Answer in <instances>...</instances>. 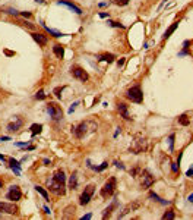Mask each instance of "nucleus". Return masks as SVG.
Returning a JSON list of instances; mask_svg holds the SVG:
<instances>
[{
    "mask_svg": "<svg viewBox=\"0 0 193 220\" xmlns=\"http://www.w3.org/2000/svg\"><path fill=\"white\" fill-rule=\"evenodd\" d=\"M66 176L63 169L56 170L53 175V178L48 181V189L51 192H54L56 195H64L66 194Z\"/></svg>",
    "mask_w": 193,
    "mask_h": 220,
    "instance_id": "obj_1",
    "label": "nucleus"
},
{
    "mask_svg": "<svg viewBox=\"0 0 193 220\" xmlns=\"http://www.w3.org/2000/svg\"><path fill=\"white\" fill-rule=\"evenodd\" d=\"M126 97H127L130 101H133V103L140 104V103L144 101V92H142V88H140L139 84L130 87L129 90L126 91Z\"/></svg>",
    "mask_w": 193,
    "mask_h": 220,
    "instance_id": "obj_2",
    "label": "nucleus"
},
{
    "mask_svg": "<svg viewBox=\"0 0 193 220\" xmlns=\"http://www.w3.org/2000/svg\"><path fill=\"white\" fill-rule=\"evenodd\" d=\"M116 187H117V179L114 176H111L110 179L104 183V187L101 188V197L102 198H110V197L116 192Z\"/></svg>",
    "mask_w": 193,
    "mask_h": 220,
    "instance_id": "obj_3",
    "label": "nucleus"
},
{
    "mask_svg": "<svg viewBox=\"0 0 193 220\" xmlns=\"http://www.w3.org/2000/svg\"><path fill=\"white\" fill-rule=\"evenodd\" d=\"M47 113L50 115V118H51L54 122H57V120H60L63 118V110L57 103H48L47 104Z\"/></svg>",
    "mask_w": 193,
    "mask_h": 220,
    "instance_id": "obj_4",
    "label": "nucleus"
},
{
    "mask_svg": "<svg viewBox=\"0 0 193 220\" xmlns=\"http://www.w3.org/2000/svg\"><path fill=\"white\" fill-rule=\"evenodd\" d=\"M94 192H95V187H94V185H88V187H85L83 192L81 194V197H79V204H81V206H87L88 202L91 201Z\"/></svg>",
    "mask_w": 193,
    "mask_h": 220,
    "instance_id": "obj_5",
    "label": "nucleus"
},
{
    "mask_svg": "<svg viewBox=\"0 0 193 220\" xmlns=\"http://www.w3.org/2000/svg\"><path fill=\"white\" fill-rule=\"evenodd\" d=\"M70 73L73 75V78H76V79H79V81H82V82H87L88 79H89L88 72L85 71V69H82L81 66H78V65L70 68Z\"/></svg>",
    "mask_w": 193,
    "mask_h": 220,
    "instance_id": "obj_6",
    "label": "nucleus"
},
{
    "mask_svg": "<svg viewBox=\"0 0 193 220\" xmlns=\"http://www.w3.org/2000/svg\"><path fill=\"white\" fill-rule=\"evenodd\" d=\"M72 134L79 139L83 138V137L88 134V123L87 122H81V123L72 126Z\"/></svg>",
    "mask_w": 193,
    "mask_h": 220,
    "instance_id": "obj_7",
    "label": "nucleus"
},
{
    "mask_svg": "<svg viewBox=\"0 0 193 220\" xmlns=\"http://www.w3.org/2000/svg\"><path fill=\"white\" fill-rule=\"evenodd\" d=\"M0 213L18 214V206H16V204H12V202H3V201H0Z\"/></svg>",
    "mask_w": 193,
    "mask_h": 220,
    "instance_id": "obj_8",
    "label": "nucleus"
},
{
    "mask_svg": "<svg viewBox=\"0 0 193 220\" xmlns=\"http://www.w3.org/2000/svg\"><path fill=\"white\" fill-rule=\"evenodd\" d=\"M6 198L7 200H12V201H19L22 198V192H21V188L16 187V185H12L9 188V191L6 194Z\"/></svg>",
    "mask_w": 193,
    "mask_h": 220,
    "instance_id": "obj_9",
    "label": "nucleus"
},
{
    "mask_svg": "<svg viewBox=\"0 0 193 220\" xmlns=\"http://www.w3.org/2000/svg\"><path fill=\"white\" fill-rule=\"evenodd\" d=\"M154 182H155L154 176H152L148 170H142V187H144L145 189H148Z\"/></svg>",
    "mask_w": 193,
    "mask_h": 220,
    "instance_id": "obj_10",
    "label": "nucleus"
},
{
    "mask_svg": "<svg viewBox=\"0 0 193 220\" xmlns=\"http://www.w3.org/2000/svg\"><path fill=\"white\" fill-rule=\"evenodd\" d=\"M145 150H146V141H145L144 138H140V139H138V141H135V145L130 148V151L135 154H139V153H142V151H145Z\"/></svg>",
    "mask_w": 193,
    "mask_h": 220,
    "instance_id": "obj_11",
    "label": "nucleus"
},
{
    "mask_svg": "<svg viewBox=\"0 0 193 220\" xmlns=\"http://www.w3.org/2000/svg\"><path fill=\"white\" fill-rule=\"evenodd\" d=\"M31 37H32L35 43H38V46H41V47H44V46L48 43V37L47 35H44V34H41V32H32L31 34Z\"/></svg>",
    "mask_w": 193,
    "mask_h": 220,
    "instance_id": "obj_12",
    "label": "nucleus"
},
{
    "mask_svg": "<svg viewBox=\"0 0 193 220\" xmlns=\"http://www.w3.org/2000/svg\"><path fill=\"white\" fill-rule=\"evenodd\" d=\"M59 5H66L69 8V9H72L75 13H78V15H82V9L79 8V6H76L75 3H72L70 0H59L57 2Z\"/></svg>",
    "mask_w": 193,
    "mask_h": 220,
    "instance_id": "obj_13",
    "label": "nucleus"
},
{
    "mask_svg": "<svg viewBox=\"0 0 193 220\" xmlns=\"http://www.w3.org/2000/svg\"><path fill=\"white\" fill-rule=\"evenodd\" d=\"M22 125H24V120L19 119V118H16V122L7 123V131H9V132H16V131H19L21 128H22Z\"/></svg>",
    "mask_w": 193,
    "mask_h": 220,
    "instance_id": "obj_14",
    "label": "nucleus"
},
{
    "mask_svg": "<svg viewBox=\"0 0 193 220\" xmlns=\"http://www.w3.org/2000/svg\"><path fill=\"white\" fill-rule=\"evenodd\" d=\"M138 207H139V202H133V204H127V206L125 207V208H123V211H121L120 214L117 216V217H119V219H120V217H125L126 214H127V213H130V211H133V210H136V208H138Z\"/></svg>",
    "mask_w": 193,
    "mask_h": 220,
    "instance_id": "obj_15",
    "label": "nucleus"
},
{
    "mask_svg": "<svg viewBox=\"0 0 193 220\" xmlns=\"http://www.w3.org/2000/svg\"><path fill=\"white\" fill-rule=\"evenodd\" d=\"M98 62H107V63H113L116 60V56L111 54V53H104V54H100L98 56Z\"/></svg>",
    "mask_w": 193,
    "mask_h": 220,
    "instance_id": "obj_16",
    "label": "nucleus"
},
{
    "mask_svg": "<svg viewBox=\"0 0 193 220\" xmlns=\"http://www.w3.org/2000/svg\"><path fill=\"white\" fill-rule=\"evenodd\" d=\"M116 207H117V198H114V200H113V202H111L110 206H108L106 210H104V213H102V219H108V217L111 216V213H113V210H114Z\"/></svg>",
    "mask_w": 193,
    "mask_h": 220,
    "instance_id": "obj_17",
    "label": "nucleus"
},
{
    "mask_svg": "<svg viewBox=\"0 0 193 220\" xmlns=\"http://www.w3.org/2000/svg\"><path fill=\"white\" fill-rule=\"evenodd\" d=\"M117 110H119V113H120L125 119H130V116H129V112H127V104L125 103H117Z\"/></svg>",
    "mask_w": 193,
    "mask_h": 220,
    "instance_id": "obj_18",
    "label": "nucleus"
},
{
    "mask_svg": "<svg viewBox=\"0 0 193 220\" xmlns=\"http://www.w3.org/2000/svg\"><path fill=\"white\" fill-rule=\"evenodd\" d=\"M78 188V172H73L70 175V179H69V189L75 191Z\"/></svg>",
    "mask_w": 193,
    "mask_h": 220,
    "instance_id": "obj_19",
    "label": "nucleus"
},
{
    "mask_svg": "<svg viewBox=\"0 0 193 220\" xmlns=\"http://www.w3.org/2000/svg\"><path fill=\"white\" fill-rule=\"evenodd\" d=\"M177 27H179V22H174V24H171V25H170V27H168V29H167V31H165V32H164V35H162V40L170 38V37H171V34H173L174 31L177 29Z\"/></svg>",
    "mask_w": 193,
    "mask_h": 220,
    "instance_id": "obj_20",
    "label": "nucleus"
},
{
    "mask_svg": "<svg viewBox=\"0 0 193 220\" xmlns=\"http://www.w3.org/2000/svg\"><path fill=\"white\" fill-rule=\"evenodd\" d=\"M53 53L56 54V56H57L59 59H63V56H64V48H63L62 44H54Z\"/></svg>",
    "mask_w": 193,
    "mask_h": 220,
    "instance_id": "obj_21",
    "label": "nucleus"
},
{
    "mask_svg": "<svg viewBox=\"0 0 193 220\" xmlns=\"http://www.w3.org/2000/svg\"><path fill=\"white\" fill-rule=\"evenodd\" d=\"M43 24V22H41ZM43 27H44V29L47 31L50 35H53V37H56V38H59V37H62V35H64V34H62L60 31H56V29H53V28H50V27H47L45 24H43Z\"/></svg>",
    "mask_w": 193,
    "mask_h": 220,
    "instance_id": "obj_22",
    "label": "nucleus"
},
{
    "mask_svg": "<svg viewBox=\"0 0 193 220\" xmlns=\"http://www.w3.org/2000/svg\"><path fill=\"white\" fill-rule=\"evenodd\" d=\"M41 131H43V125H41V123H34V125H31V135H32V137L38 135Z\"/></svg>",
    "mask_w": 193,
    "mask_h": 220,
    "instance_id": "obj_23",
    "label": "nucleus"
},
{
    "mask_svg": "<svg viewBox=\"0 0 193 220\" xmlns=\"http://www.w3.org/2000/svg\"><path fill=\"white\" fill-rule=\"evenodd\" d=\"M149 198H152L154 201H158L159 204H162V206H167V204H170V201H165V200H162V198H159V197L157 195L155 192H152V191L149 192Z\"/></svg>",
    "mask_w": 193,
    "mask_h": 220,
    "instance_id": "obj_24",
    "label": "nucleus"
},
{
    "mask_svg": "<svg viewBox=\"0 0 193 220\" xmlns=\"http://www.w3.org/2000/svg\"><path fill=\"white\" fill-rule=\"evenodd\" d=\"M179 123L183 125V126H187V125L190 123V119L187 118V115H186V113H183V115L179 116Z\"/></svg>",
    "mask_w": 193,
    "mask_h": 220,
    "instance_id": "obj_25",
    "label": "nucleus"
},
{
    "mask_svg": "<svg viewBox=\"0 0 193 220\" xmlns=\"http://www.w3.org/2000/svg\"><path fill=\"white\" fill-rule=\"evenodd\" d=\"M35 191L37 192H40V194H41V195H43V198L45 201H50V198H48V194H47V191H45V189H44V188H41V187H38V185H35Z\"/></svg>",
    "mask_w": 193,
    "mask_h": 220,
    "instance_id": "obj_26",
    "label": "nucleus"
},
{
    "mask_svg": "<svg viewBox=\"0 0 193 220\" xmlns=\"http://www.w3.org/2000/svg\"><path fill=\"white\" fill-rule=\"evenodd\" d=\"M189 44H190V41L189 40H186L183 43V52L179 53V56H186V54H190V52H189Z\"/></svg>",
    "mask_w": 193,
    "mask_h": 220,
    "instance_id": "obj_27",
    "label": "nucleus"
},
{
    "mask_svg": "<svg viewBox=\"0 0 193 220\" xmlns=\"http://www.w3.org/2000/svg\"><path fill=\"white\" fill-rule=\"evenodd\" d=\"M7 162H9V168L21 169V162H18V160H15V158H7Z\"/></svg>",
    "mask_w": 193,
    "mask_h": 220,
    "instance_id": "obj_28",
    "label": "nucleus"
},
{
    "mask_svg": "<svg viewBox=\"0 0 193 220\" xmlns=\"http://www.w3.org/2000/svg\"><path fill=\"white\" fill-rule=\"evenodd\" d=\"M174 139H176V135L171 134L168 137V145H170V151H173L174 150Z\"/></svg>",
    "mask_w": 193,
    "mask_h": 220,
    "instance_id": "obj_29",
    "label": "nucleus"
},
{
    "mask_svg": "<svg viewBox=\"0 0 193 220\" xmlns=\"http://www.w3.org/2000/svg\"><path fill=\"white\" fill-rule=\"evenodd\" d=\"M174 217H176V214H174L171 210H168L167 213H164V214H162V219H164V220H167V219H174Z\"/></svg>",
    "mask_w": 193,
    "mask_h": 220,
    "instance_id": "obj_30",
    "label": "nucleus"
},
{
    "mask_svg": "<svg viewBox=\"0 0 193 220\" xmlns=\"http://www.w3.org/2000/svg\"><path fill=\"white\" fill-rule=\"evenodd\" d=\"M107 24L110 25V27H113V28H125V25L119 24V22H114V21H108Z\"/></svg>",
    "mask_w": 193,
    "mask_h": 220,
    "instance_id": "obj_31",
    "label": "nucleus"
},
{
    "mask_svg": "<svg viewBox=\"0 0 193 220\" xmlns=\"http://www.w3.org/2000/svg\"><path fill=\"white\" fill-rule=\"evenodd\" d=\"M63 90H64V87H57V88H54V94H56V97H57V98H60V97H62Z\"/></svg>",
    "mask_w": 193,
    "mask_h": 220,
    "instance_id": "obj_32",
    "label": "nucleus"
},
{
    "mask_svg": "<svg viewBox=\"0 0 193 220\" xmlns=\"http://www.w3.org/2000/svg\"><path fill=\"white\" fill-rule=\"evenodd\" d=\"M35 98H37V100H44V98H45V94H44V91L40 90L38 92L35 94Z\"/></svg>",
    "mask_w": 193,
    "mask_h": 220,
    "instance_id": "obj_33",
    "label": "nucleus"
},
{
    "mask_svg": "<svg viewBox=\"0 0 193 220\" xmlns=\"http://www.w3.org/2000/svg\"><path fill=\"white\" fill-rule=\"evenodd\" d=\"M129 2H130V0H114V3L119 5V6H126Z\"/></svg>",
    "mask_w": 193,
    "mask_h": 220,
    "instance_id": "obj_34",
    "label": "nucleus"
},
{
    "mask_svg": "<svg viewBox=\"0 0 193 220\" xmlns=\"http://www.w3.org/2000/svg\"><path fill=\"white\" fill-rule=\"evenodd\" d=\"M21 16H24V18H32V13L31 12H19Z\"/></svg>",
    "mask_w": 193,
    "mask_h": 220,
    "instance_id": "obj_35",
    "label": "nucleus"
},
{
    "mask_svg": "<svg viewBox=\"0 0 193 220\" xmlns=\"http://www.w3.org/2000/svg\"><path fill=\"white\" fill-rule=\"evenodd\" d=\"M171 170H173V173H179V168H177V163H171Z\"/></svg>",
    "mask_w": 193,
    "mask_h": 220,
    "instance_id": "obj_36",
    "label": "nucleus"
},
{
    "mask_svg": "<svg viewBox=\"0 0 193 220\" xmlns=\"http://www.w3.org/2000/svg\"><path fill=\"white\" fill-rule=\"evenodd\" d=\"M125 62H126V59L125 58H120L119 60H117V66H119V68L123 66V65H125Z\"/></svg>",
    "mask_w": 193,
    "mask_h": 220,
    "instance_id": "obj_37",
    "label": "nucleus"
},
{
    "mask_svg": "<svg viewBox=\"0 0 193 220\" xmlns=\"http://www.w3.org/2000/svg\"><path fill=\"white\" fill-rule=\"evenodd\" d=\"M186 176L193 178V164H192V166H190V169H189L187 172H186Z\"/></svg>",
    "mask_w": 193,
    "mask_h": 220,
    "instance_id": "obj_38",
    "label": "nucleus"
},
{
    "mask_svg": "<svg viewBox=\"0 0 193 220\" xmlns=\"http://www.w3.org/2000/svg\"><path fill=\"white\" fill-rule=\"evenodd\" d=\"M78 104H79V101H75V103H73V104L70 106V109H69V113H72L73 110L76 109V106H78Z\"/></svg>",
    "mask_w": 193,
    "mask_h": 220,
    "instance_id": "obj_39",
    "label": "nucleus"
},
{
    "mask_svg": "<svg viewBox=\"0 0 193 220\" xmlns=\"http://www.w3.org/2000/svg\"><path fill=\"white\" fill-rule=\"evenodd\" d=\"M138 172H139V168H135V169H132V170H130V175H132V176H136Z\"/></svg>",
    "mask_w": 193,
    "mask_h": 220,
    "instance_id": "obj_40",
    "label": "nucleus"
},
{
    "mask_svg": "<svg viewBox=\"0 0 193 220\" xmlns=\"http://www.w3.org/2000/svg\"><path fill=\"white\" fill-rule=\"evenodd\" d=\"M7 12H9L10 15H15V16H18V15H19V12H18V10H15V9H9Z\"/></svg>",
    "mask_w": 193,
    "mask_h": 220,
    "instance_id": "obj_41",
    "label": "nucleus"
},
{
    "mask_svg": "<svg viewBox=\"0 0 193 220\" xmlns=\"http://www.w3.org/2000/svg\"><path fill=\"white\" fill-rule=\"evenodd\" d=\"M91 217H92V214H91V213H88V214L82 216V217H81V220H88V219H91Z\"/></svg>",
    "mask_w": 193,
    "mask_h": 220,
    "instance_id": "obj_42",
    "label": "nucleus"
},
{
    "mask_svg": "<svg viewBox=\"0 0 193 220\" xmlns=\"http://www.w3.org/2000/svg\"><path fill=\"white\" fill-rule=\"evenodd\" d=\"M114 164H116V168H119V169H125V166H123L120 162H117V160L114 162Z\"/></svg>",
    "mask_w": 193,
    "mask_h": 220,
    "instance_id": "obj_43",
    "label": "nucleus"
},
{
    "mask_svg": "<svg viewBox=\"0 0 193 220\" xmlns=\"http://www.w3.org/2000/svg\"><path fill=\"white\" fill-rule=\"evenodd\" d=\"M108 16H110V15L107 13V12H101V13H100V18H108Z\"/></svg>",
    "mask_w": 193,
    "mask_h": 220,
    "instance_id": "obj_44",
    "label": "nucleus"
},
{
    "mask_svg": "<svg viewBox=\"0 0 193 220\" xmlns=\"http://www.w3.org/2000/svg\"><path fill=\"white\" fill-rule=\"evenodd\" d=\"M187 201L189 202H193V194H190V195L187 197Z\"/></svg>",
    "mask_w": 193,
    "mask_h": 220,
    "instance_id": "obj_45",
    "label": "nucleus"
},
{
    "mask_svg": "<svg viewBox=\"0 0 193 220\" xmlns=\"http://www.w3.org/2000/svg\"><path fill=\"white\" fill-rule=\"evenodd\" d=\"M43 163H44V164H45V166H48V164H50V160H48V158H44V160H43Z\"/></svg>",
    "mask_w": 193,
    "mask_h": 220,
    "instance_id": "obj_46",
    "label": "nucleus"
},
{
    "mask_svg": "<svg viewBox=\"0 0 193 220\" xmlns=\"http://www.w3.org/2000/svg\"><path fill=\"white\" fill-rule=\"evenodd\" d=\"M9 137H2V138H0V141H9Z\"/></svg>",
    "mask_w": 193,
    "mask_h": 220,
    "instance_id": "obj_47",
    "label": "nucleus"
},
{
    "mask_svg": "<svg viewBox=\"0 0 193 220\" xmlns=\"http://www.w3.org/2000/svg\"><path fill=\"white\" fill-rule=\"evenodd\" d=\"M119 134H120V128H117V131H116V132H114V137H117V135H119Z\"/></svg>",
    "mask_w": 193,
    "mask_h": 220,
    "instance_id": "obj_48",
    "label": "nucleus"
},
{
    "mask_svg": "<svg viewBox=\"0 0 193 220\" xmlns=\"http://www.w3.org/2000/svg\"><path fill=\"white\" fill-rule=\"evenodd\" d=\"M44 211H45L47 214H50V208H48V207H44Z\"/></svg>",
    "mask_w": 193,
    "mask_h": 220,
    "instance_id": "obj_49",
    "label": "nucleus"
},
{
    "mask_svg": "<svg viewBox=\"0 0 193 220\" xmlns=\"http://www.w3.org/2000/svg\"><path fill=\"white\" fill-rule=\"evenodd\" d=\"M98 6H100V8H104V6H107V3H106V2H102V3H100Z\"/></svg>",
    "mask_w": 193,
    "mask_h": 220,
    "instance_id": "obj_50",
    "label": "nucleus"
},
{
    "mask_svg": "<svg viewBox=\"0 0 193 220\" xmlns=\"http://www.w3.org/2000/svg\"><path fill=\"white\" fill-rule=\"evenodd\" d=\"M0 160H3V162H6V160H7V158H6L5 156H2V154H0Z\"/></svg>",
    "mask_w": 193,
    "mask_h": 220,
    "instance_id": "obj_51",
    "label": "nucleus"
},
{
    "mask_svg": "<svg viewBox=\"0 0 193 220\" xmlns=\"http://www.w3.org/2000/svg\"><path fill=\"white\" fill-rule=\"evenodd\" d=\"M35 2H37V3H44L43 0H35Z\"/></svg>",
    "mask_w": 193,
    "mask_h": 220,
    "instance_id": "obj_52",
    "label": "nucleus"
},
{
    "mask_svg": "<svg viewBox=\"0 0 193 220\" xmlns=\"http://www.w3.org/2000/svg\"><path fill=\"white\" fill-rule=\"evenodd\" d=\"M0 188H3V182L0 181Z\"/></svg>",
    "mask_w": 193,
    "mask_h": 220,
    "instance_id": "obj_53",
    "label": "nucleus"
}]
</instances>
